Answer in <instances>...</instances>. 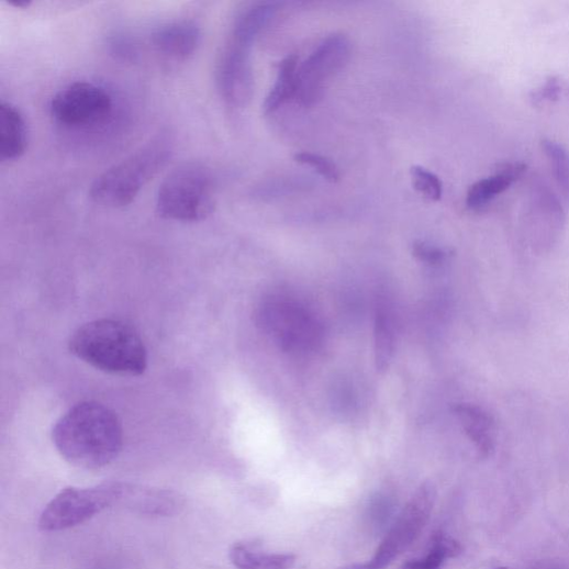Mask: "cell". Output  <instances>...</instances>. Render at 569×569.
<instances>
[{"label": "cell", "mask_w": 569, "mask_h": 569, "mask_svg": "<svg viewBox=\"0 0 569 569\" xmlns=\"http://www.w3.org/2000/svg\"><path fill=\"white\" fill-rule=\"evenodd\" d=\"M53 442L69 464L83 469H99L121 453L123 429L109 408L94 402L70 409L53 428Z\"/></svg>", "instance_id": "6da1fadb"}, {"label": "cell", "mask_w": 569, "mask_h": 569, "mask_svg": "<svg viewBox=\"0 0 569 569\" xmlns=\"http://www.w3.org/2000/svg\"><path fill=\"white\" fill-rule=\"evenodd\" d=\"M69 350L88 365L109 373L138 376L147 368V350L137 332L115 320H99L79 327Z\"/></svg>", "instance_id": "7a4b0ae2"}, {"label": "cell", "mask_w": 569, "mask_h": 569, "mask_svg": "<svg viewBox=\"0 0 569 569\" xmlns=\"http://www.w3.org/2000/svg\"><path fill=\"white\" fill-rule=\"evenodd\" d=\"M171 154L172 143L168 136L152 140L92 181L91 201L109 209L129 207L166 166Z\"/></svg>", "instance_id": "3957f363"}, {"label": "cell", "mask_w": 569, "mask_h": 569, "mask_svg": "<svg viewBox=\"0 0 569 569\" xmlns=\"http://www.w3.org/2000/svg\"><path fill=\"white\" fill-rule=\"evenodd\" d=\"M157 212L169 221L197 223L215 210V181L210 168L201 163H186L175 168L161 182Z\"/></svg>", "instance_id": "277c9868"}, {"label": "cell", "mask_w": 569, "mask_h": 569, "mask_svg": "<svg viewBox=\"0 0 569 569\" xmlns=\"http://www.w3.org/2000/svg\"><path fill=\"white\" fill-rule=\"evenodd\" d=\"M255 320L283 352L308 353L322 345V324L306 306L291 298L271 295L264 299L256 309Z\"/></svg>", "instance_id": "5b68a950"}, {"label": "cell", "mask_w": 569, "mask_h": 569, "mask_svg": "<svg viewBox=\"0 0 569 569\" xmlns=\"http://www.w3.org/2000/svg\"><path fill=\"white\" fill-rule=\"evenodd\" d=\"M121 489L122 483L65 489L45 507L38 526L44 532H59L80 525L108 507L118 505Z\"/></svg>", "instance_id": "8992f818"}, {"label": "cell", "mask_w": 569, "mask_h": 569, "mask_svg": "<svg viewBox=\"0 0 569 569\" xmlns=\"http://www.w3.org/2000/svg\"><path fill=\"white\" fill-rule=\"evenodd\" d=\"M435 500V488L431 483H424L406 504L373 557L366 562L353 564L338 569H384L388 567L420 536L431 517Z\"/></svg>", "instance_id": "52a82bcc"}, {"label": "cell", "mask_w": 569, "mask_h": 569, "mask_svg": "<svg viewBox=\"0 0 569 569\" xmlns=\"http://www.w3.org/2000/svg\"><path fill=\"white\" fill-rule=\"evenodd\" d=\"M112 110L111 94L104 88L86 81L65 87L51 103V114L58 123L77 129L104 123Z\"/></svg>", "instance_id": "ba28073f"}, {"label": "cell", "mask_w": 569, "mask_h": 569, "mask_svg": "<svg viewBox=\"0 0 569 569\" xmlns=\"http://www.w3.org/2000/svg\"><path fill=\"white\" fill-rule=\"evenodd\" d=\"M350 43L343 35L326 38L299 68L297 98L305 107L317 103L327 81L348 62Z\"/></svg>", "instance_id": "9c48e42d"}, {"label": "cell", "mask_w": 569, "mask_h": 569, "mask_svg": "<svg viewBox=\"0 0 569 569\" xmlns=\"http://www.w3.org/2000/svg\"><path fill=\"white\" fill-rule=\"evenodd\" d=\"M250 48L228 41L216 65V83L222 99L233 108H244L250 101L254 77Z\"/></svg>", "instance_id": "30bf717a"}, {"label": "cell", "mask_w": 569, "mask_h": 569, "mask_svg": "<svg viewBox=\"0 0 569 569\" xmlns=\"http://www.w3.org/2000/svg\"><path fill=\"white\" fill-rule=\"evenodd\" d=\"M152 42L161 55L185 60L198 51L202 42V31L193 21H175L158 27L152 35Z\"/></svg>", "instance_id": "8fae6325"}, {"label": "cell", "mask_w": 569, "mask_h": 569, "mask_svg": "<svg viewBox=\"0 0 569 569\" xmlns=\"http://www.w3.org/2000/svg\"><path fill=\"white\" fill-rule=\"evenodd\" d=\"M118 505L143 515L169 516L179 512L182 502L169 491L122 483Z\"/></svg>", "instance_id": "7c38bea8"}, {"label": "cell", "mask_w": 569, "mask_h": 569, "mask_svg": "<svg viewBox=\"0 0 569 569\" xmlns=\"http://www.w3.org/2000/svg\"><path fill=\"white\" fill-rule=\"evenodd\" d=\"M526 166L520 163L502 165L495 175L472 183L468 189L466 205L470 211L483 212L493 201L522 177Z\"/></svg>", "instance_id": "4fadbf2b"}, {"label": "cell", "mask_w": 569, "mask_h": 569, "mask_svg": "<svg viewBox=\"0 0 569 569\" xmlns=\"http://www.w3.org/2000/svg\"><path fill=\"white\" fill-rule=\"evenodd\" d=\"M29 145L27 124L22 112L11 103L0 104V159L21 158Z\"/></svg>", "instance_id": "5bb4252c"}, {"label": "cell", "mask_w": 569, "mask_h": 569, "mask_svg": "<svg viewBox=\"0 0 569 569\" xmlns=\"http://www.w3.org/2000/svg\"><path fill=\"white\" fill-rule=\"evenodd\" d=\"M230 559L237 569H292L297 556L292 554H269L249 542L235 543Z\"/></svg>", "instance_id": "9a60e30c"}, {"label": "cell", "mask_w": 569, "mask_h": 569, "mask_svg": "<svg viewBox=\"0 0 569 569\" xmlns=\"http://www.w3.org/2000/svg\"><path fill=\"white\" fill-rule=\"evenodd\" d=\"M392 316L387 301L379 300L373 326L375 365L379 372H384L390 368L395 353V330Z\"/></svg>", "instance_id": "2e32d148"}, {"label": "cell", "mask_w": 569, "mask_h": 569, "mask_svg": "<svg viewBox=\"0 0 569 569\" xmlns=\"http://www.w3.org/2000/svg\"><path fill=\"white\" fill-rule=\"evenodd\" d=\"M279 4L255 3L239 13L236 18L231 41L246 47H252L263 30L275 16Z\"/></svg>", "instance_id": "e0dca14e"}, {"label": "cell", "mask_w": 569, "mask_h": 569, "mask_svg": "<svg viewBox=\"0 0 569 569\" xmlns=\"http://www.w3.org/2000/svg\"><path fill=\"white\" fill-rule=\"evenodd\" d=\"M454 412L480 453L484 456L490 455L495 447V427L488 413L470 405H456Z\"/></svg>", "instance_id": "ac0fdd59"}, {"label": "cell", "mask_w": 569, "mask_h": 569, "mask_svg": "<svg viewBox=\"0 0 569 569\" xmlns=\"http://www.w3.org/2000/svg\"><path fill=\"white\" fill-rule=\"evenodd\" d=\"M299 68V58L295 55L284 58L279 64L276 82L263 107L266 115L275 113L280 107L297 97Z\"/></svg>", "instance_id": "d6986e66"}, {"label": "cell", "mask_w": 569, "mask_h": 569, "mask_svg": "<svg viewBox=\"0 0 569 569\" xmlns=\"http://www.w3.org/2000/svg\"><path fill=\"white\" fill-rule=\"evenodd\" d=\"M461 550L456 539L438 532L432 538L428 553L424 557L406 561L401 569H440L447 558L457 557Z\"/></svg>", "instance_id": "ffe728a7"}, {"label": "cell", "mask_w": 569, "mask_h": 569, "mask_svg": "<svg viewBox=\"0 0 569 569\" xmlns=\"http://www.w3.org/2000/svg\"><path fill=\"white\" fill-rule=\"evenodd\" d=\"M542 148L549 159L560 193L569 205V150L550 140H543Z\"/></svg>", "instance_id": "44dd1931"}, {"label": "cell", "mask_w": 569, "mask_h": 569, "mask_svg": "<svg viewBox=\"0 0 569 569\" xmlns=\"http://www.w3.org/2000/svg\"><path fill=\"white\" fill-rule=\"evenodd\" d=\"M414 187L426 199L437 202L443 197V183L440 179L432 171L414 166L411 169Z\"/></svg>", "instance_id": "7402d4cb"}, {"label": "cell", "mask_w": 569, "mask_h": 569, "mask_svg": "<svg viewBox=\"0 0 569 569\" xmlns=\"http://www.w3.org/2000/svg\"><path fill=\"white\" fill-rule=\"evenodd\" d=\"M295 160L314 168L320 175L332 182H336L339 179L338 168L326 157L310 152H303L295 155Z\"/></svg>", "instance_id": "603a6c76"}, {"label": "cell", "mask_w": 569, "mask_h": 569, "mask_svg": "<svg viewBox=\"0 0 569 569\" xmlns=\"http://www.w3.org/2000/svg\"><path fill=\"white\" fill-rule=\"evenodd\" d=\"M568 91V85L558 77L549 78L540 88L532 93V102L542 105L558 101Z\"/></svg>", "instance_id": "cb8c5ba5"}, {"label": "cell", "mask_w": 569, "mask_h": 569, "mask_svg": "<svg viewBox=\"0 0 569 569\" xmlns=\"http://www.w3.org/2000/svg\"><path fill=\"white\" fill-rule=\"evenodd\" d=\"M413 255L421 261L431 265L440 264L447 256L445 250L424 242H416L413 245Z\"/></svg>", "instance_id": "d4e9b609"}, {"label": "cell", "mask_w": 569, "mask_h": 569, "mask_svg": "<svg viewBox=\"0 0 569 569\" xmlns=\"http://www.w3.org/2000/svg\"><path fill=\"white\" fill-rule=\"evenodd\" d=\"M113 54L123 59H131L136 54L133 43L125 37H114L111 41Z\"/></svg>", "instance_id": "484cf974"}, {"label": "cell", "mask_w": 569, "mask_h": 569, "mask_svg": "<svg viewBox=\"0 0 569 569\" xmlns=\"http://www.w3.org/2000/svg\"><path fill=\"white\" fill-rule=\"evenodd\" d=\"M9 4L20 10H26L32 5L30 0H13V2H10Z\"/></svg>", "instance_id": "4316f807"}, {"label": "cell", "mask_w": 569, "mask_h": 569, "mask_svg": "<svg viewBox=\"0 0 569 569\" xmlns=\"http://www.w3.org/2000/svg\"><path fill=\"white\" fill-rule=\"evenodd\" d=\"M498 569H507V568H498Z\"/></svg>", "instance_id": "83f0119b"}]
</instances>
